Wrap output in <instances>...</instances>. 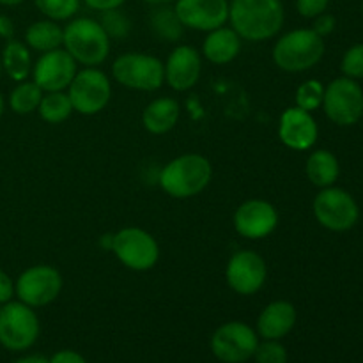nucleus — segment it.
Returning <instances> with one entry per match:
<instances>
[{
	"label": "nucleus",
	"mask_w": 363,
	"mask_h": 363,
	"mask_svg": "<svg viewBox=\"0 0 363 363\" xmlns=\"http://www.w3.org/2000/svg\"><path fill=\"white\" fill-rule=\"evenodd\" d=\"M286 11L280 0H229V23L245 41L262 43L282 30Z\"/></svg>",
	"instance_id": "obj_1"
},
{
	"label": "nucleus",
	"mask_w": 363,
	"mask_h": 363,
	"mask_svg": "<svg viewBox=\"0 0 363 363\" xmlns=\"http://www.w3.org/2000/svg\"><path fill=\"white\" fill-rule=\"evenodd\" d=\"M211 177V162L197 152H186L170 160L160 170L158 183L169 197L191 199L209 186Z\"/></svg>",
	"instance_id": "obj_2"
},
{
	"label": "nucleus",
	"mask_w": 363,
	"mask_h": 363,
	"mask_svg": "<svg viewBox=\"0 0 363 363\" xmlns=\"http://www.w3.org/2000/svg\"><path fill=\"white\" fill-rule=\"evenodd\" d=\"M272 55L275 66L286 73H303L321 62L325 39L312 28H294L277 39Z\"/></svg>",
	"instance_id": "obj_3"
},
{
	"label": "nucleus",
	"mask_w": 363,
	"mask_h": 363,
	"mask_svg": "<svg viewBox=\"0 0 363 363\" xmlns=\"http://www.w3.org/2000/svg\"><path fill=\"white\" fill-rule=\"evenodd\" d=\"M112 39L98 20L74 18L64 27L62 46L78 64L96 67L108 59Z\"/></svg>",
	"instance_id": "obj_4"
},
{
	"label": "nucleus",
	"mask_w": 363,
	"mask_h": 363,
	"mask_svg": "<svg viewBox=\"0 0 363 363\" xmlns=\"http://www.w3.org/2000/svg\"><path fill=\"white\" fill-rule=\"evenodd\" d=\"M41 325L35 308L20 300L0 305V346L11 353L30 350L39 339Z\"/></svg>",
	"instance_id": "obj_5"
},
{
	"label": "nucleus",
	"mask_w": 363,
	"mask_h": 363,
	"mask_svg": "<svg viewBox=\"0 0 363 363\" xmlns=\"http://www.w3.org/2000/svg\"><path fill=\"white\" fill-rule=\"evenodd\" d=\"M112 77L117 84L128 89L152 92L165 84V67L158 57L130 52L113 60Z\"/></svg>",
	"instance_id": "obj_6"
},
{
	"label": "nucleus",
	"mask_w": 363,
	"mask_h": 363,
	"mask_svg": "<svg viewBox=\"0 0 363 363\" xmlns=\"http://www.w3.org/2000/svg\"><path fill=\"white\" fill-rule=\"evenodd\" d=\"M112 252L124 268L138 273L152 269L160 259L158 241L140 227H124L112 234Z\"/></svg>",
	"instance_id": "obj_7"
},
{
	"label": "nucleus",
	"mask_w": 363,
	"mask_h": 363,
	"mask_svg": "<svg viewBox=\"0 0 363 363\" xmlns=\"http://www.w3.org/2000/svg\"><path fill=\"white\" fill-rule=\"evenodd\" d=\"M312 209L319 225L333 233L353 229L360 218V208L353 195L337 186L321 188L315 195Z\"/></svg>",
	"instance_id": "obj_8"
},
{
	"label": "nucleus",
	"mask_w": 363,
	"mask_h": 363,
	"mask_svg": "<svg viewBox=\"0 0 363 363\" xmlns=\"http://www.w3.org/2000/svg\"><path fill=\"white\" fill-rule=\"evenodd\" d=\"M259 335L255 328L243 321L220 325L209 340L213 357L222 363H247L254 358Z\"/></svg>",
	"instance_id": "obj_9"
},
{
	"label": "nucleus",
	"mask_w": 363,
	"mask_h": 363,
	"mask_svg": "<svg viewBox=\"0 0 363 363\" xmlns=\"http://www.w3.org/2000/svg\"><path fill=\"white\" fill-rule=\"evenodd\" d=\"M62 275L50 264H35L14 280V296L32 308L53 303L62 291Z\"/></svg>",
	"instance_id": "obj_10"
},
{
	"label": "nucleus",
	"mask_w": 363,
	"mask_h": 363,
	"mask_svg": "<svg viewBox=\"0 0 363 363\" xmlns=\"http://www.w3.org/2000/svg\"><path fill=\"white\" fill-rule=\"evenodd\" d=\"M74 112L82 116H96L106 108L112 98L110 78L98 67H84L74 74L67 87Z\"/></svg>",
	"instance_id": "obj_11"
},
{
	"label": "nucleus",
	"mask_w": 363,
	"mask_h": 363,
	"mask_svg": "<svg viewBox=\"0 0 363 363\" xmlns=\"http://www.w3.org/2000/svg\"><path fill=\"white\" fill-rule=\"evenodd\" d=\"M323 110L337 126H353L363 116V89L347 77L335 78L325 87Z\"/></svg>",
	"instance_id": "obj_12"
},
{
	"label": "nucleus",
	"mask_w": 363,
	"mask_h": 363,
	"mask_svg": "<svg viewBox=\"0 0 363 363\" xmlns=\"http://www.w3.org/2000/svg\"><path fill=\"white\" fill-rule=\"evenodd\" d=\"M268 266L262 255L254 250H240L233 254L225 268V280L240 296H254L264 287Z\"/></svg>",
	"instance_id": "obj_13"
},
{
	"label": "nucleus",
	"mask_w": 363,
	"mask_h": 363,
	"mask_svg": "<svg viewBox=\"0 0 363 363\" xmlns=\"http://www.w3.org/2000/svg\"><path fill=\"white\" fill-rule=\"evenodd\" d=\"M78 73V62L64 48H55L39 55L32 66V82L43 92L66 91Z\"/></svg>",
	"instance_id": "obj_14"
},
{
	"label": "nucleus",
	"mask_w": 363,
	"mask_h": 363,
	"mask_svg": "<svg viewBox=\"0 0 363 363\" xmlns=\"http://www.w3.org/2000/svg\"><path fill=\"white\" fill-rule=\"evenodd\" d=\"M174 11L184 28L211 32L229 21V0H176Z\"/></svg>",
	"instance_id": "obj_15"
},
{
	"label": "nucleus",
	"mask_w": 363,
	"mask_h": 363,
	"mask_svg": "<svg viewBox=\"0 0 363 363\" xmlns=\"http://www.w3.org/2000/svg\"><path fill=\"white\" fill-rule=\"evenodd\" d=\"M234 229L247 240H262L275 233L279 225V211L262 199L245 201L234 213Z\"/></svg>",
	"instance_id": "obj_16"
},
{
	"label": "nucleus",
	"mask_w": 363,
	"mask_h": 363,
	"mask_svg": "<svg viewBox=\"0 0 363 363\" xmlns=\"http://www.w3.org/2000/svg\"><path fill=\"white\" fill-rule=\"evenodd\" d=\"M319 137V128L314 116L298 106H289L279 121V138L293 151H308Z\"/></svg>",
	"instance_id": "obj_17"
},
{
	"label": "nucleus",
	"mask_w": 363,
	"mask_h": 363,
	"mask_svg": "<svg viewBox=\"0 0 363 363\" xmlns=\"http://www.w3.org/2000/svg\"><path fill=\"white\" fill-rule=\"evenodd\" d=\"M165 84L177 92L195 87L202 73V57L194 46L179 45L167 57Z\"/></svg>",
	"instance_id": "obj_18"
},
{
	"label": "nucleus",
	"mask_w": 363,
	"mask_h": 363,
	"mask_svg": "<svg viewBox=\"0 0 363 363\" xmlns=\"http://www.w3.org/2000/svg\"><path fill=\"white\" fill-rule=\"evenodd\" d=\"M298 312L294 305L287 300H275L266 305L257 318L255 332L259 339L282 340L293 332L296 325Z\"/></svg>",
	"instance_id": "obj_19"
},
{
	"label": "nucleus",
	"mask_w": 363,
	"mask_h": 363,
	"mask_svg": "<svg viewBox=\"0 0 363 363\" xmlns=\"http://www.w3.org/2000/svg\"><path fill=\"white\" fill-rule=\"evenodd\" d=\"M241 38L230 27H218L208 32L204 43H202V55L216 66L229 64L240 55Z\"/></svg>",
	"instance_id": "obj_20"
},
{
	"label": "nucleus",
	"mask_w": 363,
	"mask_h": 363,
	"mask_svg": "<svg viewBox=\"0 0 363 363\" xmlns=\"http://www.w3.org/2000/svg\"><path fill=\"white\" fill-rule=\"evenodd\" d=\"M179 103L174 98H156L142 112V124L151 135H165L177 126Z\"/></svg>",
	"instance_id": "obj_21"
},
{
	"label": "nucleus",
	"mask_w": 363,
	"mask_h": 363,
	"mask_svg": "<svg viewBox=\"0 0 363 363\" xmlns=\"http://www.w3.org/2000/svg\"><path fill=\"white\" fill-rule=\"evenodd\" d=\"M305 172H307L308 181L318 188L333 186L339 179L340 165L337 156L328 149H318L311 152L305 163Z\"/></svg>",
	"instance_id": "obj_22"
},
{
	"label": "nucleus",
	"mask_w": 363,
	"mask_h": 363,
	"mask_svg": "<svg viewBox=\"0 0 363 363\" xmlns=\"http://www.w3.org/2000/svg\"><path fill=\"white\" fill-rule=\"evenodd\" d=\"M0 60H2L4 73L13 82H23L30 77L34 64H32L30 48L23 41L14 38L6 41Z\"/></svg>",
	"instance_id": "obj_23"
},
{
	"label": "nucleus",
	"mask_w": 363,
	"mask_h": 363,
	"mask_svg": "<svg viewBox=\"0 0 363 363\" xmlns=\"http://www.w3.org/2000/svg\"><path fill=\"white\" fill-rule=\"evenodd\" d=\"M64 28L60 27L59 21L53 20H39L34 21L25 30V45L35 52H50L62 46Z\"/></svg>",
	"instance_id": "obj_24"
},
{
	"label": "nucleus",
	"mask_w": 363,
	"mask_h": 363,
	"mask_svg": "<svg viewBox=\"0 0 363 363\" xmlns=\"http://www.w3.org/2000/svg\"><path fill=\"white\" fill-rule=\"evenodd\" d=\"M149 27L152 34L165 43H177L184 34V27L174 7L155 6L149 14Z\"/></svg>",
	"instance_id": "obj_25"
},
{
	"label": "nucleus",
	"mask_w": 363,
	"mask_h": 363,
	"mask_svg": "<svg viewBox=\"0 0 363 363\" xmlns=\"http://www.w3.org/2000/svg\"><path fill=\"white\" fill-rule=\"evenodd\" d=\"M39 117L48 124H60L71 117L74 112L67 92H45L38 106Z\"/></svg>",
	"instance_id": "obj_26"
},
{
	"label": "nucleus",
	"mask_w": 363,
	"mask_h": 363,
	"mask_svg": "<svg viewBox=\"0 0 363 363\" xmlns=\"http://www.w3.org/2000/svg\"><path fill=\"white\" fill-rule=\"evenodd\" d=\"M43 94L45 92L34 82L23 80L18 82L16 87L11 91L7 103H9V108L14 113H18V116H28L32 112H38V106L41 103Z\"/></svg>",
	"instance_id": "obj_27"
},
{
	"label": "nucleus",
	"mask_w": 363,
	"mask_h": 363,
	"mask_svg": "<svg viewBox=\"0 0 363 363\" xmlns=\"http://www.w3.org/2000/svg\"><path fill=\"white\" fill-rule=\"evenodd\" d=\"M34 4L48 20L66 21L80 11L82 0H34Z\"/></svg>",
	"instance_id": "obj_28"
},
{
	"label": "nucleus",
	"mask_w": 363,
	"mask_h": 363,
	"mask_svg": "<svg viewBox=\"0 0 363 363\" xmlns=\"http://www.w3.org/2000/svg\"><path fill=\"white\" fill-rule=\"evenodd\" d=\"M323 98H325V85L319 80H307L296 89V96H294L296 105L294 106L312 113L314 110L321 108Z\"/></svg>",
	"instance_id": "obj_29"
},
{
	"label": "nucleus",
	"mask_w": 363,
	"mask_h": 363,
	"mask_svg": "<svg viewBox=\"0 0 363 363\" xmlns=\"http://www.w3.org/2000/svg\"><path fill=\"white\" fill-rule=\"evenodd\" d=\"M99 23L105 28L110 39H124L131 32V21L121 9H112L101 13Z\"/></svg>",
	"instance_id": "obj_30"
},
{
	"label": "nucleus",
	"mask_w": 363,
	"mask_h": 363,
	"mask_svg": "<svg viewBox=\"0 0 363 363\" xmlns=\"http://www.w3.org/2000/svg\"><path fill=\"white\" fill-rule=\"evenodd\" d=\"M255 363H287V350L280 340H259L254 353Z\"/></svg>",
	"instance_id": "obj_31"
},
{
	"label": "nucleus",
	"mask_w": 363,
	"mask_h": 363,
	"mask_svg": "<svg viewBox=\"0 0 363 363\" xmlns=\"http://www.w3.org/2000/svg\"><path fill=\"white\" fill-rule=\"evenodd\" d=\"M340 71L344 77L353 78V80H360L363 78V43L351 46L342 57L340 62Z\"/></svg>",
	"instance_id": "obj_32"
},
{
	"label": "nucleus",
	"mask_w": 363,
	"mask_h": 363,
	"mask_svg": "<svg viewBox=\"0 0 363 363\" xmlns=\"http://www.w3.org/2000/svg\"><path fill=\"white\" fill-rule=\"evenodd\" d=\"M330 6V0H296V11L300 16L314 20L319 14L326 13Z\"/></svg>",
	"instance_id": "obj_33"
},
{
	"label": "nucleus",
	"mask_w": 363,
	"mask_h": 363,
	"mask_svg": "<svg viewBox=\"0 0 363 363\" xmlns=\"http://www.w3.org/2000/svg\"><path fill=\"white\" fill-rule=\"evenodd\" d=\"M335 25H337V20H335V16H333V14L323 13V14H319V16L314 18V25H312V30H314L315 34L321 35V38L325 39L326 35H330L333 30H335Z\"/></svg>",
	"instance_id": "obj_34"
},
{
	"label": "nucleus",
	"mask_w": 363,
	"mask_h": 363,
	"mask_svg": "<svg viewBox=\"0 0 363 363\" xmlns=\"http://www.w3.org/2000/svg\"><path fill=\"white\" fill-rule=\"evenodd\" d=\"M48 363H87V360L74 350H59L48 358Z\"/></svg>",
	"instance_id": "obj_35"
},
{
	"label": "nucleus",
	"mask_w": 363,
	"mask_h": 363,
	"mask_svg": "<svg viewBox=\"0 0 363 363\" xmlns=\"http://www.w3.org/2000/svg\"><path fill=\"white\" fill-rule=\"evenodd\" d=\"M14 298V280L0 269V305L7 303Z\"/></svg>",
	"instance_id": "obj_36"
},
{
	"label": "nucleus",
	"mask_w": 363,
	"mask_h": 363,
	"mask_svg": "<svg viewBox=\"0 0 363 363\" xmlns=\"http://www.w3.org/2000/svg\"><path fill=\"white\" fill-rule=\"evenodd\" d=\"M124 2H126V0H84V4L89 7V9L98 11V13L121 9V6H123Z\"/></svg>",
	"instance_id": "obj_37"
},
{
	"label": "nucleus",
	"mask_w": 363,
	"mask_h": 363,
	"mask_svg": "<svg viewBox=\"0 0 363 363\" xmlns=\"http://www.w3.org/2000/svg\"><path fill=\"white\" fill-rule=\"evenodd\" d=\"M0 38L6 39V41L14 38V23L6 14H0Z\"/></svg>",
	"instance_id": "obj_38"
},
{
	"label": "nucleus",
	"mask_w": 363,
	"mask_h": 363,
	"mask_svg": "<svg viewBox=\"0 0 363 363\" xmlns=\"http://www.w3.org/2000/svg\"><path fill=\"white\" fill-rule=\"evenodd\" d=\"M14 363H48V358L43 354H27V357L18 358Z\"/></svg>",
	"instance_id": "obj_39"
},
{
	"label": "nucleus",
	"mask_w": 363,
	"mask_h": 363,
	"mask_svg": "<svg viewBox=\"0 0 363 363\" xmlns=\"http://www.w3.org/2000/svg\"><path fill=\"white\" fill-rule=\"evenodd\" d=\"M25 0H0V6L4 7H16L20 6V4H23Z\"/></svg>",
	"instance_id": "obj_40"
},
{
	"label": "nucleus",
	"mask_w": 363,
	"mask_h": 363,
	"mask_svg": "<svg viewBox=\"0 0 363 363\" xmlns=\"http://www.w3.org/2000/svg\"><path fill=\"white\" fill-rule=\"evenodd\" d=\"M144 2L151 4V6H169V4H174L176 0H144Z\"/></svg>",
	"instance_id": "obj_41"
},
{
	"label": "nucleus",
	"mask_w": 363,
	"mask_h": 363,
	"mask_svg": "<svg viewBox=\"0 0 363 363\" xmlns=\"http://www.w3.org/2000/svg\"><path fill=\"white\" fill-rule=\"evenodd\" d=\"M4 110H6V99H4V96L0 94V119H2L4 116Z\"/></svg>",
	"instance_id": "obj_42"
},
{
	"label": "nucleus",
	"mask_w": 363,
	"mask_h": 363,
	"mask_svg": "<svg viewBox=\"0 0 363 363\" xmlns=\"http://www.w3.org/2000/svg\"><path fill=\"white\" fill-rule=\"evenodd\" d=\"M2 74H4V67H2V60H0V80H2Z\"/></svg>",
	"instance_id": "obj_43"
},
{
	"label": "nucleus",
	"mask_w": 363,
	"mask_h": 363,
	"mask_svg": "<svg viewBox=\"0 0 363 363\" xmlns=\"http://www.w3.org/2000/svg\"><path fill=\"white\" fill-rule=\"evenodd\" d=\"M362 13H363V2H362Z\"/></svg>",
	"instance_id": "obj_44"
}]
</instances>
